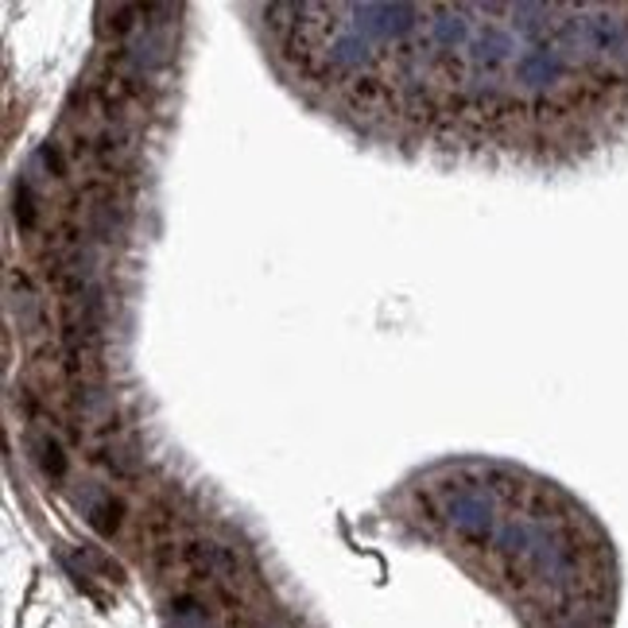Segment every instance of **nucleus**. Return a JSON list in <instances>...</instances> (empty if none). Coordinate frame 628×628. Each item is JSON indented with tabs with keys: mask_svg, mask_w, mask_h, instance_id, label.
Here are the masks:
<instances>
[{
	"mask_svg": "<svg viewBox=\"0 0 628 628\" xmlns=\"http://www.w3.org/2000/svg\"><path fill=\"white\" fill-rule=\"evenodd\" d=\"M384 516L450 555L508 601L524 628H614L617 544L555 477L493 454H454L404 474Z\"/></svg>",
	"mask_w": 628,
	"mask_h": 628,
	"instance_id": "obj_2",
	"label": "nucleus"
},
{
	"mask_svg": "<svg viewBox=\"0 0 628 628\" xmlns=\"http://www.w3.org/2000/svg\"><path fill=\"white\" fill-rule=\"evenodd\" d=\"M264 59L361 144L516 171L628 148V4H245Z\"/></svg>",
	"mask_w": 628,
	"mask_h": 628,
	"instance_id": "obj_1",
	"label": "nucleus"
}]
</instances>
